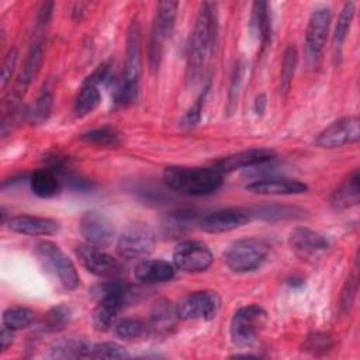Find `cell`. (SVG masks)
Wrapping results in <instances>:
<instances>
[{"label":"cell","mask_w":360,"mask_h":360,"mask_svg":"<svg viewBox=\"0 0 360 360\" xmlns=\"http://www.w3.org/2000/svg\"><path fill=\"white\" fill-rule=\"evenodd\" d=\"M217 37V10L212 3H201L187 51V79L195 83L210 58Z\"/></svg>","instance_id":"6da1fadb"},{"label":"cell","mask_w":360,"mask_h":360,"mask_svg":"<svg viewBox=\"0 0 360 360\" xmlns=\"http://www.w3.org/2000/svg\"><path fill=\"white\" fill-rule=\"evenodd\" d=\"M166 186L184 195H207L222 184V174L214 167L170 166L163 172Z\"/></svg>","instance_id":"7a4b0ae2"},{"label":"cell","mask_w":360,"mask_h":360,"mask_svg":"<svg viewBox=\"0 0 360 360\" xmlns=\"http://www.w3.org/2000/svg\"><path fill=\"white\" fill-rule=\"evenodd\" d=\"M270 246L259 238H245L233 242L225 252L224 260L235 273L253 271L267 257Z\"/></svg>","instance_id":"3957f363"},{"label":"cell","mask_w":360,"mask_h":360,"mask_svg":"<svg viewBox=\"0 0 360 360\" xmlns=\"http://www.w3.org/2000/svg\"><path fill=\"white\" fill-rule=\"evenodd\" d=\"M128 292V287L120 281H108L97 287L100 301L93 311V323L98 330H107L115 323Z\"/></svg>","instance_id":"277c9868"},{"label":"cell","mask_w":360,"mask_h":360,"mask_svg":"<svg viewBox=\"0 0 360 360\" xmlns=\"http://www.w3.org/2000/svg\"><path fill=\"white\" fill-rule=\"evenodd\" d=\"M267 322L266 311L256 304L239 308L229 323L231 340L238 347L250 346Z\"/></svg>","instance_id":"5b68a950"},{"label":"cell","mask_w":360,"mask_h":360,"mask_svg":"<svg viewBox=\"0 0 360 360\" xmlns=\"http://www.w3.org/2000/svg\"><path fill=\"white\" fill-rule=\"evenodd\" d=\"M177 8H179V3L172 0L160 1L156 7L152 32H150V42H149V63L152 70L158 69L160 63L163 44H165V39L173 31Z\"/></svg>","instance_id":"8992f818"},{"label":"cell","mask_w":360,"mask_h":360,"mask_svg":"<svg viewBox=\"0 0 360 360\" xmlns=\"http://www.w3.org/2000/svg\"><path fill=\"white\" fill-rule=\"evenodd\" d=\"M35 252L38 257L52 269L66 290H76L79 287L80 277L73 262L56 243L51 240H41L37 243Z\"/></svg>","instance_id":"52a82bcc"},{"label":"cell","mask_w":360,"mask_h":360,"mask_svg":"<svg viewBox=\"0 0 360 360\" xmlns=\"http://www.w3.org/2000/svg\"><path fill=\"white\" fill-rule=\"evenodd\" d=\"M221 308V298L215 291L204 290L195 291L183 297L176 304V312L179 319L208 321L217 316Z\"/></svg>","instance_id":"ba28073f"},{"label":"cell","mask_w":360,"mask_h":360,"mask_svg":"<svg viewBox=\"0 0 360 360\" xmlns=\"http://www.w3.org/2000/svg\"><path fill=\"white\" fill-rule=\"evenodd\" d=\"M212 260L211 249L201 240H183L173 250V266L186 273L204 271Z\"/></svg>","instance_id":"9c48e42d"},{"label":"cell","mask_w":360,"mask_h":360,"mask_svg":"<svg viewBox=\"0 0 360 360\" xmlns=\"http://www.w3.org/2000/svg\"><path fill=\"white\" fill-rule=\"evenodd\" d=\"M155 249V233L142 224H134L124 229L117 242V252L121 257H145Z\"/></svg>","instance_id":"30bf717a"},{"label":"cell","mask_w":360,"mask_h":360,"mask_svg":"<svg viewBox=\"0 0 360 360\" xmlns=\"http://www.w3.org/2000/svg\"><path fill=\"white\" fill-rule=\"evenodd\" d=\"M76 256L82 266L94 276L115 278L122 273V264L118 259L101 250L97 246L84 243L76 248Z\"/></svg>","instance_id":"8fae6325"},{"label":"cell","mask_w":360,"mask_h":360,"mask_svg":"<svg viewBox=\"0 0 360 360\" xmlns=\"http://www.w3.org/2000/svg\"><path fill=\"white\" fill-rule=\"evenodd\" d=\"M360 138V120L357 115H349L336 120L325 129H322L316 139L315 145L319 148H340L347 143H354Z\"/></svg>","instance_id":"7c38bea8"},{"label":"cell","mask_w":360,"mask_h":360,"mask_svg":"<svg viewBox=\"0 0 360 360\" xmlns=\"http://www.w3.org/2000/svg\"><path fill=\"white\" fill-rule=\"evenodd\" d=\"M288 245L302 260H316L330 246L329 239L325 235L305 226L294 228L290 232Z\"/></svg>","instance_id":"4fadbf2b"},{"label":"cell","mask_w":360,"mask_h":360,"mask_svg":"<svg viewBox=\"0 0 360 360\" xmlns=\"http://www.w3.org/2000/svg\"><path fill=\"white\" fill-rule=\"evenodd\" d=\"M332 22V13L328 7H318L311 13L305 30V46L308 56L318 59L325 48Z\"/></svg>","instance_id":"5bb4252c"},{"label":"cell","mask_w":360,"mask_h":360,"mask_svg":"<svg viewBox=\"0 0 360 360\" xmlns=\"http://www.w3.org/2000/svg\"><path fill=\"white\" fill-rule=\"evenodd\" d=\"M142 72V32L138 20H134L127 31V48L124 60L122 82L139 86Z\"/></svg>","instance_id":"9a60e30c"},{"label":"cell","mask_w":360,"mask_h":360,"mask_svg":"<svg viewBox=\"0 0 360 360\" xmlns=\"http://www.w3.org/2000/svg\"><path fill=\"white\" fill-rule=\"evenodd\" d=\"M79 231L86 243L97 248H105L114 239V226L111 221L98 211L84 212L79 221Z\"/></svg>","instance_id":"2e32d148"},{"label":"cell","mask_w":360,"mask_h":360,"mask_svg":"<svg viewBox=\"0 0 360 360\" xmlns=\"http://www.w3.org/2000/svg\"><path fill=\"white\" fill-rule=\"evenodd\" d=\"M276 158V152L267 148H252L246 150H240L225 158L218 159L212 167L218 170L221 174L231 173L245 167H253L257 165H264Z\"/></svg>","instance_id":"e0dca14e"},{"label":"cell","mask_w":360,"mask_h":360,"mask_svg":"<svg viewBox=\"0 0 360 360\" xmlns=\"http://www.w3.org/2000/svg\"><path fill=\"white\" fill-rule=\"evenodd\" d=\"M249 219H250V215L246 211L226 208V210L212 211L204 215L198 224L204 232L222 233V232H231L233 229L243 226L245 224L249 222Z\"/></svg>","instance_id":"ac0fdd59"},{"label":"cell","mask_w":360,"mask_h":360,"mask_svg":"<svg viewBox=\"0 0 360 360\" xmlns=\"http://www.w3.org/2000/svg\"><path fill=\"white\" fill-rule=\"evenodd\" d=\"M7 226L11 232L28 236H48L59 232L60 229L59 222L52 218L25 214L10 217L7 221Z\"/></svg>","instance_id":"d6986e66"},{"label":"cell","mask_w":360,"mask_h":360,"mask_svg":"<svg viewBox=\"0 0 360 360\" xmlns=\"http://www.w3.org/2000/svg\"><path fill=\"white\" fill-rule=\"evenodd\" d=\"M246 191L260 195H292L308 190V186L294 179H259L246 184Z\"/></svg>","instance_id":"ffe728a7"},{"label":"cell","mask_w":360,"mask_h":360,"mask_svg":"<svg viewBox=\"0 0 360 360\" xmlns=\"http://www.w3.org/2000/svg\"><path fill=\"white\" fill-rule=\"evenodd\" d=\"M44 55H45V49H44V41L42 39H37L35 42H32V45L30 46V51L25 56L21 73L18 76V82L15 86V90L13 93L14 97H17V100L21 98V96L24 94L25 89L32 83V80H35L42 62H44Z\"/></svg>","instance_id":"44dd1931"},{"label":"cell","mask_w":360,"mask_h":360,"mask_svg":"<svg viewBox=\"0 0 360 360\" xmlns=\"http://www.w3.org/2000/svg\"><path fill=\"white\" fill-rule=\"evenodd\" d=\"M134 274L142 283H165L174 277V266L163 259H143L136 263Z\"/></svg>","instance_id":"7402d4cb"},{"label":"cell","mask_w":360,"mask_h":360,"mask_svg":"<svg viewBox=\"0 0 360 360\" xmlns=\"http://www.w3.org/2000/svg\"><path fill=\"white\" fill-rule=\"evenodd\" d=\"M91 342L84 338H66L58 340L52 347L51 359H89Z\"/></svg>","instance_id":"603a6c76"},{"label":"cell","mask_w":360,"mask_h":360,"mask_svg":"<svg viewBox=\"0 0 360 360\" xmlns=\"http://www.w3.org/2000/svg\"><path fill=\"white\" fill-rule=\"evenodd\" d=\"M30 186L32 193L41 198H51L60 191L62 181L59 174L51 169H38L30 177Z\"/></svg>","instance_id":"cb8c5ba5"},{"label":"cell","mask_w":360,"mask_h":360,"mask_svg":"<svg viewBox=\"0 0 360 360\" xmlns=\"http://www.w3.org/2000/svg\"><path fill=\"white\" fill-rule=\"evenodd\" d=\"M359 172L354 170L332 194L330 202L338 210L350 208L359 204L360 187H359Z\"/></svg>","instance_id":"d4e9b609"},{"label":"cell","mask_w":360,"mask_h":360,"mask_svg":"<svg viewBox=\"0 0 360 360\" xmlns=\"http://www.w3.org/2000/svg\"><path fill=\"white\" fill-rule=\"evenodd\" d=\"M250 28L262 44L266 45L271 39V17L269 11V3H253L250 14Z\"/></svg>","instance_id":"484cf974"},{"label":"cell","mask_w":360,"mask_h":360,"mask_svg":"<svg viewBox=\"0 0 360 360\" xmlns=\"http://www.w3.org/2000/svg\"><path fill=\"white\" fill-rule=\"evenodd\" d=\"M100 101H101V94L98 91V86L84 82L75 100V114L77 117L89 115L98 107Z\"/></svg>","instance_id":"4316f807"},{"label":"cell","mask_w":360,"mask_h":360,"mask_svg":"<svg viewBox=\"0 0 360 360\" xmlns=\"http://www.w3.org/2000/svg\"><path fill=\"white\" fill-rule=\"evenodd\" d=\"M354 13H356L354 3L347 1L342 7V11L338 17V22H336L335 32H333V49H335V56H338V58L342 53V46H343V42H345V39L347 37V32L350 30L352 21L354 18Z\"/></svg>","instance_id":"83f0119b"},{"label":"cell","mask_w":360,"mask_h":360,"mask_svg":"<svg viewBox=\"0 0 360 360\" xmlns=\"http://www.w3.org/2000/svg\"><path fill=\"white\" fill-rule=\"evenodd\" d=\"M179 319L176 312V305L167 301H159L150 315V326L155 332H167Z\"/></svg>","instance_id":"f1b7e54d"},{"label":"cell","mask_w":360,"mask_h":360,"mask_svg":"<svg viewBox=\"0 0 360 360\" xmlns=\"http://www.w3.org/2000/svg\"><path fill=\"white\" fill-rule=\"evenodd\" d=\"M80 141L97 146H118L121 143L120 134L117 129L111 127H103V128H96L90 129L87 132H83L80 136Z\"/></svg>","instance_id":"f546056e"},{"label":"cell","mask_w":360,"mask_h":360,"mask_svg":"<svg viewBox=\"0 0 360 360\" xmlns=\"http://www.w3.org/2000/svg\"><path fill=\"white\" fill-rule=\"evenodd\" d=\"M35 318L34 311H31L30 308L25 307H10L7 309H4L3 312V325L13 329V330H18V329H24L27 326H30L32 323Z\"/></svg>","instance_id":"4dcf8cb0"},{"label":"cell","mask_w":360,"mask_h":360,"mask_svg":"<svg viewBox=\"0 0 360 360\" xmlns=\"http://www.w3.org/2000/svg\"><path fill=\"white\" fill-rule=\"evenodd\" d=\"M72 321V311L69 307L59 304L52 307L44 316V328L48 332H60Z\"/></svg>","instance_id":"1f68e13d"},{"label":"cell","mask_w":360,"mask_h":360,"mask_svg":"<svg viewBox=\"0 0 360 360\" xmlns=\"http://www.w3.org/2000/svg\"><path fill=\"white\" fill-rule=\"evenodd\" d=\"M297 62H298L297 49H295V46L290 45L284 52L281 70H280V91L283 94H287V91L291 87L294 72H295V68H297Z\"/></svg>","instance_id":"d6a6232c"},{"label":"cell","mask_w":360,"mask_h":360,"mask_svg":"<svg viewBox=\"0 0 360 360\" xmlns=\"http://www.w3.org/2000/svg\"><path fill=\"white\" fill-rule=\"evenodd\" d=\"M127 350L115 342L93 343L89 359H128Z\"/></svg>","instance_id":"836d02e7"},{"label":"cell","mask_w":360,"mask_h":360,"mask_svg":"<svg viewBox=\"0 0 360 360\" xmlns=\"http://www.w3.org/2000/svg\"><path fill=\"white\" fill-rule=\"evenodd\" d=\"M51 108H52V93L48 89H45L38 96L32 108L27 112V117H28L30 122L41 124L48 118Z\"/></svg>","instance_id":"e575fe53"},{"label":"cell","mask_w":360,"mask_h":360,"mask_svg":"<svg viewBox=\"0 0 360 360\" xmlns=\"http://www.w3.org/2000/svg\"><path fill=\"white\" fill-rule=\"evenodd\" d=\"M114 328L117 336L127 340L141 338L146 330L145 323L136 318H122L114 323Z\"/></svg>","instance_id":"d590c367"},{"label":"cell","mask_w":360,"mask_h":360,"mask_svg":"<svg viewBox=\"0 0 360 360\" xmlns=\"http://www.w3.org/2000/svg\"><path fill=\"white\" fill-rule=\"evenodd\" d=\"M255 212L257 214V217L267 219V221L294 218V217H297L295 214H301L300 210H297L294 207H287V205H264V207L256 208Z\"/></svg>","instance_id":"8d00e7d4"},{"label":"cell","mask_w":360,"mask_h":360,"mask_svg":"<svg viewBox=\"0 0 360 360\" xmlns=\"http://www.w3.org/2000/svg\"><path fill=\"white\" fill-rule=\"evenodd\" d=\"M17 59H18V52L15 48H11L4 59H3V65H1V76H0V84H1V89L4 90L7 87V84L10 83L11 80V76L15 70V66H17Z\"/></svg>","instance_id":"74e56055"},{"label":"cell","mask_w":360,"mask_h":360,"mask_svg":"<svg viewBox=\"0 0 360 360\" xmlns=\"http://www.w3.org/2000/svg\"><path fill=\"white\" fill-rule=\"evenodd\" d=\"M330 347H332V339L326 333L316 332V333L309 335L305 340V349L315 353V354L319 353V352L326 353Z\"/></svg>","instance_id":"f35d334b"},{"label":"cell","mask_w":360,"mask_h":360,"mask_svg":"<svg viewBox=\"0 0 360 360\" xmlns=\"http://www.w3.org/2000/svg\"><path fill=\"white\" fill-rule=\"evenodd\" d=\"M356 291H357V278L354 276H350L342 290V295H340V309L342 312H349L354 297H356Z\"/></svg>","instance_id":"ab89813d"},{"label":"cell","mask_w":360,"mask_h":360,"mask_svg":"<svg viewBox=\"0 0 360 360\" xmlns=\"http://www.w3.org/2000/svg\"><path fill=\"white\" fill-rule=\"evenodd\" d=\"M207 90L208 87L204 89V91L200 94V97L195 100V103L190 107V110L186 112L184 118H183V125L191 128L194 125L198 124L200 118H201V111H202V104H204V98H205V94H207Z\"/></svg>","instance_id":"60d3db41"},{"label":"cell","mask_w":360,"mask_h":360,"mask_svg":"<svg viewBox=\"0 0 360 360\" xmlns=\"http://www.w3.org/2000/svg\"><path fill=\"white\" fill-rule=\"evenodd\" d=\"M52 11H53V3L52 1H45L42 3L39 11H38V17H37V25L39 28H45L52 17Z\"/></svg>","instance_id":"b9f144b4"},{"label":"cell","mask_w":360,"mask_h":360,"mask_svg":"<svg viewBox=\"0 0 360 360\" xmlns=\"http://www.w3.org/2000/svg\"><path fill=\"white\" fill-rule=\"evenodd\" d=\"M14 340V330L7 328V326H3L1 328V332H0V347H1V353L6 352L8 349V346L13 343Z\"/></svg>","instance_id":"7bdbcfd3"},{"label":"cell","mask_w":360,"mask_h":360,"mask_svg":"<svg viewBox=\"0 0 360 360\" xmlns=\"http://www.w3.org/2000/svg\"><path fill=\"white\" fill-rule=\"evenodd\" d=\"M264 108H266V96L264 94H259L255 100V104H253V110L257 115H262L264 112Z\"/></svg>","instance_id":"ee69618b"}]
</instances>
